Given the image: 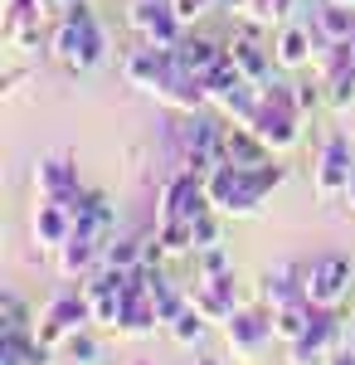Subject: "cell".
Wrapping results in <instances>:
<instances>
[{"label":"cell","mask_w":355,"mask_h":365,"mask_svg":"<svg viewBox=\"0 0 355 365\" xmlns=\"http://www.w3.org/2000/svg\"><path fill=\"white\" fill-rule=\"evenodd\" d=\"M282 180H287V166H277V161H268V166H234V161H219V166L205 175L215 210L219 215H239V220L258 215L263 200L273 195Z\"/></svg>","instance_id":"obj_1"},{"label":"cell","mask_w":355,"mask_h":365,"mask_svg":"<svg viewBox=\"0 0 355 365\" xmlns=\"http://www.w3.org/2000/svg\"><path fill=\"white\" fill-rule=\"evenodd\" d=\"M49 54H54L68 73H93V68L103 63V54H108V34H103L98 15H93L83 0L58 15L54 34H49Z\"/></svg>","instance_id":"obj_2"},{"label":"cell","mask_w":355,"mask_h":365,"mask_svg":"<svg viewBox=\"0 0 355 365\" xmlns=\"http://www.w3.org/2000/svg\"><path fill=\"white\" fill-rule=\"evenodd\" d=\"M210 210H215V200H210L205 175L180 166L161 185V210H156V225H170V220H200V215H210Z\"/></svg>","instance_id":"obj_3"},{"label":"cell","mask_w":355,"mask_h":365,"mask_svg":"<svg viewBox=\"0 0 355 365\" xmlns=\"http://www.w3.org/2000/svg\"><path fill=\"white\" fill-rule=\"evenodd\" d=\"M302 278H307V297H312L317 307H341V302L351 297V258L321 253V258H312V263L302 268Z\"/></svg>","instance_id":"obj_4"},{"label":"cell","mask_w":355,"mask_h":365,"mask_svg":"<svg viewBox=\"0 0 355 365\" xmlns=\"http://www.w3.org/2000/svg\"><path fill=\"white\" fill-rule=\"evenodd\" d=\"M127 20L137 29L146 44H156V49H175L180 39H185V25H180V15L170 10V0H137L132 10H127Z\"/></svg>","instance_id":"obj_5"},{"label":"cell","mask_w":355,"mask_h":365,"mask_svg":"<svg viewBox=\"0 0 355 365\" xmlns=\"http://www.w3.org/2000/svg\"><path fill=\"white\" fill-rule=\"evenodd\" d=\"M351 132H336V137L321 141V156H317V195L321 200H336L346 195V185H351Z\"/></svg>","instance_id":"obj_6"},{"label":"cell","mask_w":355,"mask_h":365,"mask_svg":"<svg viewBox=\"0 0 355 365\" xmlns=\"http://www.w3.org/2000/svg\"><path fill=\"white\" fill-rule=\"evenodd\" d=\"M93 322V307H88V297L83 292H58L49 312H44V322H39V341H49V346H63V341L83 331Z\"/></svg>","instance_id":"obj_7"},{"label":"cell","mask_w":355,"mask_h":365,"mask_svg":"<svg viewBox=\"0 0 355 365\" xmlns=\"http://www.w3.org/2000/svg\"><path fill=\"white\" fill-rule=\"evenodd\" d=\"M224 336L239 356H258L268 341H273V312H234L224 322Z\"/></svg>","instance_id":"obj_8"},{"label":"cell","mask_w":355,"mask_h":365,"mask_svg":"<svg viewBox=\"0 0 355 365\" xmlns=\"http://www.w3.org/2000/svg\"><path fill=\"white\" fill-rule=\"evenodd\" d=\"M229 54H234V63H239V73H244L248 83H268V78H273V49H268V44H263V39H258V34H244V29H239V34H234V39H229Z\"/></svg>","instance_id":"obj_9"},{"label":"cell","mask_w":355,"mask_h":365,"mask_svg":"<svg viewBox=\"0 0 355 365\" xmlns=\"http://www.w3.org/2000/svg\"><path fill=\"white\" fill-rule=\"evenodd\" d=\"M34 190H39V200H73L83 190L78 185V166H73L68 156L39 161V166H34Z\"/></svg>","instance_id":"obj_10"},{"label":"cell","mask_w":355,"mask_h":365,"mask_svg":"<svg viewBox=\"0 0 355 365\" xmlns=\"http://www.w3.org/2000/svg\"><path fill=\"white\" fill-rule=\"evenodd\" d=\"M34 244H44V249H63L68 239H73V215H68V205L63 200H44V205H34Z\"/></svg>","instance_id":"obj_11"},{"label":"cell","mask_w":355,"mask_h":365,"mask_svg":"<svg viewBox=\"0 0 355 365\" xmlns=\"http://www.w3.org/2000/svg\"><path fill=\"white\" fill-rule=\"evenodd\" d=\"M317 49H321V39H317L312 25H282V34L273 39L277 68H307V63L317 58Z\"/></svg>","instance_id":"obj_12"},{"label":"cell","mask_w":355,"mask_h":365,"mask_svg":"<svg viewBox=\"0 0 355 365\" xmlns=\"http://www.w3.org/2000/svg\"><path fill=\"white\" fill-rule=\"evenodd\" d=\"M297 122H302V117L282 113V108H273V103H263V108H258V117H253L248 127H253V132H258V137H263L277 156H282V151H292V146L302 141V127H297Z\"/></svg>","instance_id":"obj_13"},{"label":"cell","mask_w":355,"mask_h":365,"mask_svg":"<svg viewBox=\"0 0 355 365\" xmlns=\"http://www.w3.org/2000/svg\"><path fill=\"white\" fill-rule=\"evenodd\" d=\"M103 244L108 239H93V234H73L63 249H54L58 253V273L63 278H88V273H98L103 268Z\"/></svg>","instance_id":"obj_14"},{"label":"cell","mask_w":355,"mask_h":365,"mask_svg":"<svg viewBox=\"0 0 355 365\" xmlns=\"http://www.w3.org/2000/svg\"><path fill=\"white\" fill-rule=\"evenodd\" d=\"M277 151L268 146V141L258 137L253 127H224V161H234V166H268Z\"/></svg>","instance_id":"obj_15"},{"label":"cell","mask_w":355,"mask_h":365,"mask_svg":"<svg viewBox=\"0 0 355 365\" xmlns=\"http://www.w3.org/2000/svg\"><path fill=\"white\" fill-rule=\"evenodd\" d=\"M263 302H268V312L277 307H297V302H312L307 297V278H302V268H273L268 278H263Z\"/></svg>","instance_id":"obj_16"},{"label":"cell","mask_w":355,"mask_h":365,"mask_svg":"<svg viewBox=\"0 0 355 365\" xmlns=\"http://www.w3.org/2000/svg\"><path fill=\"white\" fill-rule=\"evenodd\" d=\"M312 29L321 44H351L355 39V10L351 5H336V0H321L317 15H312Z\"/></svg>","instance_id":"obj_17"},{"label":"cell","mask_w":355,"mask_h":365,"mask_svg":"<svg viewBox=\"0 0 355 365\" xmlns=\"http://www.w3.org/2000/svg\"><path fill=\"white\" fill-rule=\"evenodd\" d=\"M224 54H229V44H215V39H195V34H185V39L175 44V63H180L185 73H195V78H205V73H210V68H215Z\"/></svg>","instance_id":"obj_18"},{"label":"cell","mask_w":355,"mask_h":365,"mask_svg":"<svg viewBox=\"0 0 355 365\" xmlns=\"http://www.w3.org/2000/svg\"><path fill=\"white\" fill-rule=\"evenodd\" d=\"M307 336L317 341V346H326V351H336V346H351L341 307H317V302H312V327H307Z\"/></svg>","instance_id":"obj_19"},{"label":"cell","mask_w":355,"mask_h":365,"mask_svg":"<svg viewBox=\"0 0 355 365\" xmlns=\"http://www.w3.org/2000/svg\"><path fill=\"white\" fill-rule=\"evenodd\" d=\"M307 327H312V302H297V307H277L273 312V336L282 346H292V341L307 336Z\"/></svg>","instance_id":"obj_20"},{"label":"cell","mask_w":355,"mask_h":365,"mask_svg":"<svg viewBox=\"0 0 355 365\" xmlns=\"http://www.w3.org/2000/svg\"><path fill=\"white\" fill-rule=\"evenodd\" d=\"M190 307L200 312L205 322H219V327L239 312V307H234V297H224V292H219V287H210V282H200V287L190 292Z\"/></svg>","instance_id":"obj_21"},{"label":"cell","mask_w":355,"mask_h":365,"mask_svg":"<svg viewBox=\"0 0 355 365\" xmlns=\"http://www.w3.org/2000/svg\"><path fill=\"white\" fill-rule=\"evenodd\" d=\"M103 268H112V273L141 268V234L137 239H108V244H103Z\"/></svg>","instance_id":"obj_22"},{"label":"cell","mask_w":355,"mask_h":365,"mask_svg":"<svg viewBox=\"0 0 355 365\" xmlns=\"http://www.w3.org/2000/svg\"><path fill=\"white\" fill-rule=\"evenodd\" d=\"M239 83H248V78L239 73V63H234V54H224V58L215 63V68L205 73V88H210V103H219L224 93H234Z\"/></svg>","instance_id":"obj_23"},{"label":"cell","mask_w":355,"mask_h":365,"mask_svg":"<svg viewBox=\"0 0 355 365\" xmlns=\"http://www.w3.org/2000/svg\"><path fill=\"white\" fill-rule=\"evenodd\" d=\"M156 234H161V244H165V258H185V253H195V225L190 220L156 225Z\"/></svg>","instance_id":"obj_24"},{"label":"cell","mask_w":355,"mask_h":365,"mask_svg":"<svg viewBox=\"0 0 355 365\" xmlns=\"http://www.w3.org/2000/svg\"><path fill=\"white\" fill-rule=\"evenodd\" d=\"M326 103L336 108V113H351L355 108V68L346 63V68H336L326 78Z\"/></svg>","instance_id":"obj_25"},{"label":"cell","mask_w":355,"mask_h":365,"mask_svg":"<svg viewBox=\"0 0 355 365\" xmlns=\"http://www.w3.org/2000/svg\"><path fill=\"white\" fill-rule=\"evenodd\" d=\"M0 331H20V336H34L29 331V307L15 297V292H5L0 297Z\"/></svg>","instance_id":"obj_26"},{"label":"cell","mask_w":355,"mask_h":365,"mask_svg":"<svg viewBox=\"0 0 355 365\" xmlns=\"http://www.w3.org/2000/svg\"><path fill=\"white\" fill-rule=\"evenodd\" d=\"M195 268H200V282H210V278H219V273H229V268H234V258H229L224 244H215V249H200V253H195Z\"/></svg>","instance_id":"obj_27"},{"label":"cell","mask_w":355,"mask_h":365,"mask_svg":"<svg viewBox=\"0 0 355 365\" xmlns=\"http://www.w3.org/2000/svg\"><path fill=\"white\" fill-rule=\"evenodd\" d=\"M165 331H170V336L180 341V346H195V341L205 336V317H200L195 307H185L180 317H175V322H170V327H165Z\"/></svg>","instance_id":"obj_28"},{"label":"cell","mask_w":355,"mask_h":365,"mask_svg":"<svg viewBox=\"0 0 355 365\" xmlns=\"http://www.w3.org/2000/svg\"><path fill=\"white\" fill-rule=\"evenodd\" d=\"M326 346H317L312 336H302V341H292L287 346V365H326Z\"/></svg>","instance_id":"obj_29"},{"label":"cell","mask_w":355,"mask_h":365,"mask_svg":"<svg viewBox=\"0 0 355 365\" xmlns=\"http://www.w3.org/2000/svg\"><path fill=\"white\" fill-rule=\"evenodd\" d=\"M63 351H68V361H73V365H98V356H103L98 341L88 336V331H73V336L63 341Z\"/></svg>","instance_id":"obj_30"},{"label":"cell","mask_w":355,"mask_h":365,"mask_svg":"<svg viewBox=\"0 0 355 365\" xmlns=\"http://www.w3.org/2000/svg\"><path fill=\"white\" fill-rule=\"evenodd\" d=\"M190 225H195V253H200V249H215V244H219V210L200 215V220H190Z\"/></svg>","instance_id":"obj_31"},{"label":"cell","mask_w":355,"mask_h":365,"mask_svg":"<svg viewBox=\"0 0 355 365\" xmlns=\"http://www.w3.org/2000/svg\"><path fill=\"white\" fill-rule=\"evenodd\" d=\"M25 346H29V336L0 331V365H25Z\"/></svg>","instance_id":"obj_32"},{"label":"cell","mask_w":355,"mask_h":365,"mask_svg":"<svg viewBox=\"0 0 355 365\" xmlns=\"http://www.w3.org/2000/svg\"><path fill=\"white\" fill-rule=\"evenodd\" d=\"M321 103H326V83H297V108H302V117L317 113Z\"/></svg>","instance_id":"obj_33"},{"label":"cell","mask_w":355,"mask_h":365,"mask_svg":"<svg viewBox=\"0 0 355 365\" xmlns=\"http://www.w3.org/2000/svg\"><path fill=\"white\" fill-rule=\"evenodd\" d=\"M215 5L219 0H170V10L180 15V25H195V20H200L205 10H215Z\"/></svg>","instance_id":"obj_34"},{"label":"cell","mask_w":355,"mask_h":365,"mask_svg":"<svg viewBox=\"0 0 355 365\" xmlns=\"http://www.w3.org/2000/svg\"><path fill=\"white\" fill-rule=\"evenodd\" d=\"M25 365H54V346H49V341H39V336H29Z\"/></svg>","instance_id":"obj_35"},{"label":"cell","mask_w":355,"mask_h":365,"mask_svg":"<svg viewBox=\"0 0 355 365\" xmlns=\"http://www.w3.org/2000/svg\"><path fill=\"white\" fill-rule=\"evenodd\" d=\"M326 365H355V346H336L326 356Z\"/></svg>","instance_id":"obj_36"},{"label":"cell","mask_w":355,"mask_h":365,"mask_svg":"<svg viewBox=\"0 0 355 365\" xmlns=\"http://www.w3.org/2000/svg\"><path fill=\"white\" fill-rule=\"evenodd\" d=\"M346 200H351V210H355V170H351V185H346Z\"/></svg>","instance_id":"obj_37"},{"label":"cell","mask_w":355,"mask_h":365,"mask_svg":"<svg viewBox=\"0 0 355 365\" xmlns=\"http://www.w3.org/2000/svg\"><path fill=\"white\" fill-rule=\"evenodd\" d=\"M346 132H351V141H355V117H351V127H346Z\"/></svg>","instance_id":"obj_38"},{"label":"cell","mask_w":355,"mask_h":365,"mask_svg":"<svg viewBox=\"0 0 355 365\" xmlns=\"http://www.w3.org/2000/svg\"><path fill=\"white\" fill-rule=\"evenodd\" d=\"M336 5H351V10H355V0H336Z\"/></svg>","instance_id":"obj_39"},{"label":"cell","mask_w":355,"mask_h":365,"mask_svg":"<svg viewBox=\"0 0 355 365\" xmlns=\"http://www.w3.org/2000/svg\"><path fill=\"white\" fill-rule=\"evenodd\" d=\"M195 365H219V361H195Z\"/></svg>","instance_id":"obj_40"},{"label":"cell","mask_w":355,"mask_h":365,"mask_svg":"<svg viewBox=\"0 0 355 365\" xmlns=\"http://www.w3.org/2000/svg\"><path fill=\"white\" fill-rule=\"evenodd\" d=\"M132 365H151V361H132Z\"/></svg>","instance_id":"obj_41"}]
</instances>
